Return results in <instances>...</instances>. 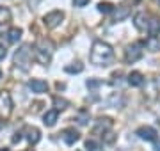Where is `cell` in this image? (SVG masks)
Segmentation results:
<instances>
[{
  "instance_id": "1",
  "label": "cell",
  "mask_w": 160,
  "mask_h": 151,
  "mask_svg": "<svg viewBox=\"0 0 160 151\" xmlns=\"http://www.w3.org/2000/svg\"><path fill=\"white\" fill-rule=\"evenodd\" d=\"M89 59L96 66H109L114 61V50L105 41H94L92 46H91V55H89Z\"/></svg>"
},
{
  "instance_id": "2",
  "label": "cell",
  "mask_w": 160,
  "mask_h": 151,
  "mask_svg": "<svg viewBox=\"0 0 160 151\" xmlns=\"http://www.w3.org/2000/svg\"><path fill=\"white\" fill-rule=\"evenodd\" d=\"M53 50H55V45L52 43V39L41 37V39L34 45V59L39 64L46 66V64H50V61H52Z\"/></svg>"
},
{
  "instance_id": "3",
  "label": "cell",
  "mask_w": 160,
  "mask_h": 151,
  "mask_svg": "<svg viewBox=\"0 0 160 151\" xmlns=\"http://www.w3.org/2000/svg\"><path fill=\"white\" fill-rule=\"evenodd\" d=\"M32 50H30V45H23L14 52V57H12V62L16 68H20L22 71H27L30 68V62H32Z\"/></svg>"
},
{
  "instance_id": "4",
  "label": "cell",
  "mask_w": 160,
  "mask_h": 151,
  "mask_svg": "<svg viewBox=\"0 0 160 151\" xmlns=\"http://www.w3.org/2000/svg\"><path fill=\"white\" fill-rule=\"evenodd\" d=\"M142 43H132V45H128L125 50V61L128 64H133L137 62L139 59L142 57Z\"/></svg>"
},
{
  "instance_id": "5",
  "label": "cell",
  "mask_w": 160,
  "mask_h": 151,
  "mask_svg": "<svg viewBox=\"0 0 160 151\" xmlns=\"http://www.w3.org/2000/svg\"><path fill=\"white\" fill-rule=\"evenodd\" d=\"M114 126V121L110 119V117H98L96 123H94V126H92V135H105L109 134L110 130Z\"/></svg>"
},
{
  "instance_id": "6",
  "label": "cell",
  "mask_w": 160,
  "mask_h": 151,
  "mask_svg": "<svg viewBox=\"0 0 160 151\" xmlns=\"http://www.w3.org/2000/svg\"><path fill=\"white\" fill-rule=\"evenodd\" d=\"M64 20V12L62 11H52L48 14L43 16V23H45L46 29H55L61 25V22Z\"/></svg>"
},
{
  "instance_id": "7",
  "label": "cell",
  "mask_w": 160,
  "mask_h": 151,
  "mask_svg": "<svg viewBox=\"0 0 160 151\" xmlns=\"http://www.w3.org/2000/svg\"><path fill=\"white\" fill-rule=\"evenodd\" d=\"M12 112V98L7 91L0 93V116L2 117H9Z\"/></svg>"
},
{
  "instance_id": "8",
  "label": "cell",
  "mask_w": 160,
  "mask_h": 151,
  "mask_svg": "<svg viewBox=\"0 0 160 151\" xmlns=\"http://www.w3.org/2000/svg\"><path fill=\"white\" fill-rule=\"evenodd\" d=\"M149 18H151V16L146 14L144 11L135 12V16H133V25H135V29H137V30H148Z\"/></svg>"
},
{
  "instance_id": "9",
  "label": "cell",
  "mask_w": 160,
  "mask_h": 151,
  "mask_svg": "<svg viewBox=\"0 0 160 151\" xmlns=\"http://www.w3.org/2000/svg\"><path fill=\"white\" fill-rule=\"evenodd\" d=\"M61 137H62V140L68 146H73L75 142L80 139V134H78V130H75V128H64Z\"/></svg>"
},
{
  "instance_id": "10",
  "label": "cell",
  "mask_w": 160,
  "mask_h": 151,
  "mask_svg": "<svg viewBox=\"0 0 160 151\" xmlns=\"http://www.w3.org/2000/svg\"><path fill=\"white\" fill-rule=\"evenodd\" d=\"M135 135H139V139H142V140L153 142V140L157 139V130L151 128V126H141V128H137Z\"/></svg>"
},
{
  "instance_id": "11",
  "label": "cell",
  "mask_w": 160,
  "mask_h": 151,
  "mask_svg": "<svg viewBox=\"0 0 160 151\" xmlns=\"http://www.w3.org/2000/svg\"><path fill=\"white\" fill-rule=\"evenodd\" d=\"M23 134H25V139L29 140V144H38L41 139V132L36 126H25Z\"/></svg>"
},
{
  "instance_id": "12",
  "label": "cell",
  "mask_w": 160,
  "mask_h": 151,
  "mask_svg": "<svg viewBox=\"0 0 160 151\" xmlns=\"http://www.w3.org/2000/svg\"><path fill=\"white\" fill-rule=\"evenodd\" d=\"M29 87L32 89V93H38V94H43L48 91V84L45 80H41V78H32L29 82Z\"/></svg>"
},
{
  "instance_id": "13",
  "label": "cell",
  "mask_w": 160,
  "mask_h": 151,
  "mask_svg": "<svg viewBox=\"0 0 160 151\" xmlns=\"http://www.w3.org/2000/svg\"><path fill=\"white\" fill-rule=\"evenodd\" d=\"M144 82H146V78H144V75L141 71L128 73V84H130L132 87H141V85H144Z\"/></svg>"
},
{
  "instance_id": "14",
  "label": "cell",
  "mask_w": 160,
  "mask_h": 151,
  "mask_svg": "<svg viewBox=\"0 0 160 151\" xmlns=\"http://www.w3.org/2000/svg\"><path fill=\"white\" fill-rule=\"evenodd\" d=\"M128 14H130V7L126 6V4H123V6H119L118 9L112 11V18H114V22H123Z\"/></svg>"
},
{
  "instance_id": "15",
  "label": "cell",
  "mask_w": 160,
  "mask_h": 151,
  "mask_svg": "<svg viewBox=\"0 0 160 151\" xmlns=\"http://www.w3.org/2000/svg\"><path fill=\"white\" fill-rule=\"evenodd\" d=\"M144 46L148 48L149 52H160V37L158 36H149L148 39L144 41Z\"/></svg>"
},
{
  "instance_id": "16",
  "label": "cell",
  "mask_w": 160,
  "mask_h": 151,
  "mask_svg": "<svg viewBox=\"0 0 160 151\" xmlns=\"http://www.w3.org/2000/svg\"><path fill=\"white\" fill-rule=\"evenodd\" d=\"M57 117H59V112L55 109L53 110H46L45 116H43V123H45L46 126H53L57 123Z\"/></svg>"
},
{
  "instance_id": "17",
  "label": "cell",
  "mask_w": 160,
  "mask_h": 151,
  "mask_svg": "<svg viewBox=\"0 0 160 151\" xmlns=\"http://www.w3.org/2000/svg\"><path fill=\"white\" fill-rule=\"evenodd\" d=\"M148 32L151 36H157L160 32V20L157 16H151L149 18V23H148Z\"/></svg>"
},
{
  "instance_id": "18",
  "label": "cell",
  "mask_w": 160,
  "mask_h": 151,
  "mask_svg": "<svg viewBox=\"0 0 160 151\" xmlns=\"http://www.w3.org/2000/svg\"><path fill=\"white\" fill-rule=\"evenodd\" d=\"M22 34H23L22 29L12 27V29H9V32H7V39H9V43H18V41L22 39Z\"/></svg>"
},
{
  "instance_id": "19",
  "label": "cell",
  "mask_w": 160,
  "mask_h": 151,
  "mask_svg": "<svg viewBox=\"0 0 160 151\" xmlns=\"http://www.w3.org/2000/svg\"><path fill=\"white\" fill-rule=\"evenodd\" d=\"M68 105H69V101L68 100H64V98H61V96H53V107H55V110H64V109H68Z\"/></svg>"
},
{
  "instance_id": "20",
  "label": "cell",
  "mask_w": 160,
  "mask_h": 151,
  "mask_svg": "<svg viewBox=\"0 0 160 151\" xmlns=\"http://www.w3.org/2000/svg\"><path fill=\"white\" fill-rule=\"evenodd\" d=\"M86 149L87 151H103V146L94 139H87L86 140Z\"/></svg>"
},
{
  "instance_id": "21",
  "label": "cell",
  "mask_w": 160,
  "mask_h": 151,
  "mask_svg": "<svg viewBox=\"0 0 160 151\" xmlns=\"http://www.w3.org/2000/svg\"><path fill=\"white\" fill-rule=\"evenodd\" d=\"M64 71H66V73H82V71H84V64L82 62H73V64H69V66H66Z\"/></svg>"
},
{
  "instance_id": "22",
  "label": "cell",
  "mask_w": 160,
  "mask_h": 151,
  "mask_svg": "<svg viewBox=\"0 0 160 151\" xmlns=\"http://www.w3.org/2000/svg\"><path fill=\"white\" fill-rule=\"evenodd\" d=\"M98 11L103 12V14H109V12L114 11V6L109 4V2H100V4H98Z\"/></svg>"
},
{
  "instance_id": "23",
  "label": "cell",
  "mask_w": 160,
  "mask_h": 151,
  "mask_svg": "<svg viewBox=\"0 0 160 151\" xmlns=\"http://www.w3.org/2000/svg\"><path fill=\"white\" fill-rule=\"evenodd\" d=\"M9 20H11V11H9L7 7L0 6V23H6Z\"/></svg>"
},
{
  "instance_id": "24",
  "label": "cell",
  "mask_w": 160,
  "mask_h": 151,
  "mask_svg": "<svg viewBox=\"0 0 160 151\" xmlns=\"http://www.w3.org/2000/svg\"><path fill=\"white\" fill-rule=\"evenodd\" d=\"M86 84H87V87H89V89H96V87H100V85H103V82L102 80H96V78H89Z\"/></svg>"
},
{
  "instance_id": "25",
  "label": "cell",
  "mask_w": 160,
  "mask_h": 151,
  "mask_svg": "<svg viewBox=\"0 0 160 151\" xmlns=\"http://www.w3.org/2000/svg\"><path fill=\"white\" fill-rule=\"evenodd\" d=\"M87 121H89V114H87V112H80L78 123H80V124H87Z\"/></svg>"
},
{
  "instance_id": "26",
  "label": "cell",
  "mask_w": 160,
  "mask_h": 151,
  "mask_svg": "<svg viewBox=\"0 0 160 151\" xmlns=\"http://www.w3.org/2000/svg\"><path fill=\"white\" fill-rule=\"evenodd\" d=\"M103 140H105L107 144H112V142L116 140V135L112 134V132H109V134H105V135H103Z\"/></svg>"
},
{
  "instance_id": "27",
  "label": "cell",
  "mask_w": 160,
  "mask_h": 151,
  "mask_svg": "<svg viewBox=\"0 0 160 151\" xmlns=\"http://www.w3.org/2000/svg\"><path fill=\"white\" fill-rule=\"evenodd\" d=\"M91 0H73V6L75 7H84V6H87Z\"/></svg>"
},
{
  "instance_id": "28",
  "label": "cell",
  "mask_w": 160,
  "mask_h": 151,
  "mask_svg": "<svg viewBox=\"0 0 160 151\" xmlns=\"http://www.w3.org/2000/svg\"><path fill=\"white\" fill-rule=\"evenodd\" d=\"M6 53H7L6 46H4V45H0V61H2V59L6 57Z\"/></svg>"
},
{
  "instance_id": "29",
  "label": "cell",
  "mask_w": 160,
  "mask_h": 151,
  "mask_svg": "<svg viewBox=\"0 0 160 151\" xmlns=\"http://www.w3.org/2000/svg\"><path fill=\"white\" fill-rule=\"evenodd\" d=\"M22 132H16V134H14V137H12V142H20V139H22Z\"/></svg>"
},
{
  "instance_id": "30",
  "label": "cell",
  "mask_w": 160,
  "mask_h": 151,
  "mask_svg": "<svg viewBox=\"0 0 160 151\" xmlns=\"http://www.w3.org/2000/svg\"><path fill=\"white\" fill-rule=\"evenodd\" d=\"M39 2H41V0H29V6H30V7H36Z\"/></svg>"
},
{
  "instance_id": "31",
  "label": "cell",
  "mask_w": 160,
  "mask_h": 151,
  "mask_svg": "<svg viewBox=\"0 0 160 151\" xmlns=\"http://www.w3.org/2000/svg\"><path fill=\"white\" fill-rule=\"evenodd\" d=\"M4 126H6V121H2V119H0V130H2Z\"/></svg>"
},
{
  "instance_id": "32",
  "label": "cell",
  "mask_w": 160,
  "mask_h": 151,
  "mask_svg": "<svg viewBox=\"0 0 160 151\" xmlns=\"http://www.w3.org/2000/svg\"><path fill=\"white\" fill-rule=\"evenodd\" d=\"M0 151H9V149H7V148H2V149H0Z\"/></svg>"
},
{
  "instance_id": "33",
  "label": "cell",
  "mask_w": 160,
  "mask_h": 151,
  "mask_svg": "<svg viewBox=\"0 0 160 151\" xmlns=\"http://www.w3.org/2000/svg\"><path fill=\"white\" fill-rule=\"evenodd\" d=\"M155 2H157V4H160V0H155Z\"/></svg>"
},
{
  "instance_id": "34",
  "label": "cell",
  "mask_w": 160,
  "mask_h": 151,
  "mask_svg": "<svg viewBox=\"0 0 160 151\" xmlns=\"http://www.w3.org/2000/svg\"><path fill=\"white\" fill-rule=\"evenodd\" d=\"M0 78H2V70H0Z\"/></svg>"
},
{
  "instance_id": "35",
  "label": "cell",
  "mask_w": 160,
  "mask_h": 151,
  "mask_svg": "<svg viewBox=\"0 0 160 151\" xmlns=\"http://www.w3.org/2000/svg\"><path fill=\"white\" fill-rule=\"evenodd\" d=\"M29 151H32V149H29Z\"/></svg>"
}]
</instances>
